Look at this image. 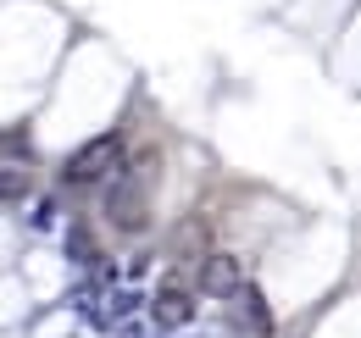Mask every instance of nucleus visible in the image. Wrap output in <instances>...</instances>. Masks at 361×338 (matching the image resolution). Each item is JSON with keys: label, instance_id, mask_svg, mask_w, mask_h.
Listing matches in <instances>:
<instances>
[{"label": "nucleus", "instance_id": "obj_4", "mask_svg": "<svg viewBox=\"0 0 361 338\" xmlns=\"http://www.w3.org/2000/svg\"><path fill=\"white\" fill-rule=\"evenodd\" d=\"M150 316H156V327H167V333H178L195 322V299L183 294V289H161V294L150 299Z\"/></svg>", "mask_w": 361, "mask_h": 338}, {"label": "nucleus", "instance_id": "obj_7", "mask_svg": "<svg viewBox=\"0 0 361 338\" xmlns=\"http://www.w3.org/2000/svg\"><path fill=\"white\" fill-rule=\"evenodd\" d=\"M61 250L73 255V261H94V244H90V239H84V227H73V233H67V244H61Z\"/></svg>", "mask_w": 361, "mask_h": 338}, {"label": "nucleus", "instance_id": "obj_5", "mask_svg": "<svg viewBox=\"0 0 361 338\" xmlns=\"http://www.w3.org/2000/svg\"><path fill=\"white\" fill-rule=\"evenodd\" d=\"M106 211H111L117 227H139V222H145V189H134V183H128V189H117Z\"/></svg>", "mask_w": 361, "mask_h": 338}, {"label": "nucleus", "instance_id": "obj_8", "mask_svg": "<svg viewBox=\"0 0 361 338\" xmlns=\"http://www.w3.org/2000/svg\"><path fill=\"white\" fill-rule=\"evenodd\" d=\"M28 194V177L23 172H0V200H23Z\"/></svg>", "mask_w": 361, "mask_h": 338}, {"label": "nucleus", "instance_id": "obj_6", "mask_svg": "<svg viewBox=\"0 0 361 338\" xmlns=\"http://www.w3.org/2000/svg\"><path fill=\"white\" fill-rule=\"evenodd\" d=\"M67 305H73V311H78L84 322H94V283H84V289H73V294H67Z\"/></svg>", "mask_w": 361, "mask_h": 338}, {"label": "nucleus", "instance_id": "obj_3", "mask_svg": "<svg viewBox=\"0 0 361 338\" xmlns=\"http://www.w3.org/2000/svg\"><path fill=\"white\" fill-rule=\"evenodd\" d=\"M239 283H245V266H239L233 255H206V261H200V289L212 299H228Z\"/></svg>", "mask_w": 361, "mask_h": 338}, {"label": "nucleus", "instance_id": "obj_2", "mask_svg": "<svg viewBox=\"0 0 361 338\" xmlns=\"http://www.w3.org/2000/svg\"><path fill=\"white\" fill-rule=\"evenodd\" d=\"M228 299H233V311H239V327H245V333L272 338V311H267V299H262V289H256V283H239Z\"/></svg>", "mask_w": 361, "mask_h": 338}, {"label": "nucleus", "instance_id": "obj_1", "mask_svg": "<svg viewBox=\"0 0 361 338\" xmlns=\"http://www.w3.org/2000/svg\"><path fill=\"white\" fill-rule=\"evenodd\" d=\"M117 167H123V133H94L90 144H78V150L67 156L61 177L84 189V183H100V177H111Z\"/></svg>", "mask_w": 361, "mask_h": 338}]
</instances>
